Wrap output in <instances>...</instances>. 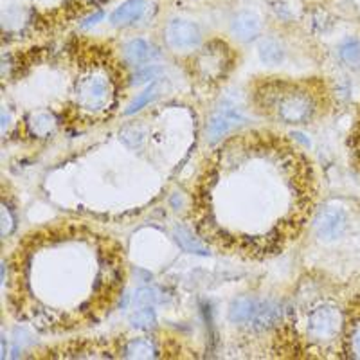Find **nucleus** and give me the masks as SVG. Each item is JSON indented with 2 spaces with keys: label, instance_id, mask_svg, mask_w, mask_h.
I'll return each mask as SVG.
<instances>
[{
  "label": "nucleus",
  "instance_id": "f257e3e1",
  "mask_svg": "<svg viewBox=\"0 0 360 360\" xmlns=\"http://www.w3.org/2000/svg\"><path fill=\"white\" fill-rule=\"evenodd\" d=\"M315 197L311 162L290 139L245 131L205 159L193 189L191 225L211 249L263 262L297 240Z\"/></svg>",
  "mask_w": 360,
  "mask_h": 360
},
{
  "label": "nucleus",
  "instance_id": "f03ea898",
  "mask_svg": "<svg viewBox=\"0 0 360 360\" xmlns=\"http://www.w3.org/2000/svg\"><path fill=\"white\" fill-rule=\"evenodd\" d=\"M13 315L40 333L94 326L117 304L124 256L115 240L63 224L24 236L4 265Z\"/></svg>",
  "mask_w": 360,
  "mask_h": 360
},
{
  "label": "nucleus",
  "instance_id": "7ed1b4c3",
  "mask_svg": "<svg viewBox=\"0 0 360 360\" xmlns=\"http://www.w3.org/2000/svg\"><path fill=\"white\" fill-rule=\"evenodd\" d=\"M70 115L82 124L107 121L119 107L124 89L123 65L103 45H85L74 54Z\"/></svg>",
  "mask_w": 360,
  "mask_h": 360
},
{
  "label": "nucleus",
  "instance_id": "20e7f679",
  "mask_svg": "<svg viewBox=\"0 0 360 360\" xmlns=\"http://www.w3.org/2000/svg\"><path fill=\"white\" fill-rule=\"evenodd\" d=\"M330 94L321 79L266 78L252 90L254 108L265 117L292 127L311 124L326 112Z\"/></svg>",
  "mask_w": 360,
  "mask_h": 360
},
{
  "label": "nucleus",
  "instance_id": "39448f33",
  "mask_svg": "<svg viewBox=\"0 0 360 360\" xmlns=\"http://www.w3.org/2000/svg\"><path fill=\"white\" fill-rule=\"evenodd\" d=\"M346 307L340 308L335 301L328 297H317L304 310L297 311L295 324H288L294 346H297L303 356H323V359H340Z\"/></svg>",
  "mask_w": 360,
  "mask_h": 360
},
{
  "label": "nucleus",
  "instance_id": "423d86ee",
  "mask_svg": "<svg viewBox=\"0 0 360 360\" xmlns=\"http://www.w3.org/2000/svg\"><path fill=\"white\" fill-rule=\"evenodd\" d=\"M193 69L204 82H220L225 74L233 69L231 49L224 41H211L205 45L204 51L197 54Z\"/></svg>",
  "mask_w": 360,
  "mask_h": 360
},
{
  "label": "nucleus",
  "instance_id": "0eeeda50",
  "mask_svg": "<svg viewBox=\"0 0 360 360\" xmlns=\"http://www.w3.org/2000/svg\"><path fill=\"white\" fill-rule=\"evenodd\" d=\"M164 40L172 49L189 51L202 44V31L195 22L186 18H172L164 27Z\"/></svg>",
  "mask_w": 360,
  "mask_h": 360
},
{
  "label": "nucleus",
  "instance_id": "6e6552de",
  "mask_svg": "<svg viewBox=\"0 0 360 360\" xmlns=\"http://www.w3.org/2000/svg\"><path fill=\"white\" fill-rule=\"evenodd\" d=\"M245 115L231 103H221L220 107L211 114L207 124H205V135L209 143H218L225 135L243 124Z\"/></svg>",
  "mask_w": 360,
  "mask_h": 360
},
{
  "label": "nucleus",
  "instance_id": "1a4fd4ad",
  "mask_svg": "<svg viewBox=\"0 0 360 360\" xmlns=\"http://www.w3.org/2000/svg\"><path fill=\"white\" fill-rule=\"evenodd\" d=\"M340 359L360 360V295L346 304V323H344Z\"/></svg>",
  "mask_w": 360,
  "mask_h": 360
},
{
  "label": "nucleus",
  "instance_id": "9d476101",
  "mask_svg": "<svg viewBox=\"0 0 360 360\" xmlns=\"http://www.w3.org/2000/svg\"><path fill=\"white\" fill-rule=\"evenodd\" d=\"M348 227V217L344 209L330 205V207L321 209L315 220V233L323 240H339Z\"/></svg>",
  "mask_w": 360,
  "mask_h": 360
},
{
  "label": "nucleus",
  "instance_id": "9b49d317",
  "mask_svg": "<svg viewBox=\"0 0 360 360\" xmlns=\"http://www.w3.org/2000/svg\"><path fill=\"white\" fill-rule=\"evenodd\" d=\"M283 315H285V310H283V307L278 301L265 299V301H259L258 310L254 314L249 326L256 333L269 332V330H274L279 324H283Z\"/></svg>",
  "mask_w": 360,
  "mask_h": 360
},
{
  "label": "nucleus",
  "instance_id": "f8f14e48",
  "mask_svg": "<svg viewBox=\"0 0 360 360\" xmlns=\"http://www.w3.org/2000/svg\"><path fill=\"white\" fill-rule=\"evenodd\" d=\"M231 31L242 41H252L262 33V18L252 11L238 13L231 22Z\"/></svg>",
  "mask_w": 360,
  "mask_h": 360
},
{
  "label": "nucleus",
  "instance_id": "ddd939ff",
  "mask_svg": "<svg viewBox=\"0 0 360 360\" xmlns=\"http://www.w3.org/2000/svg\"><path fill=\"white\" fill-rule=\"evenodd\" d=\"M160 353H162V348L157 344L155 339L135 337L121 348L119 356H123V359H157V356H162Z\"/></svg>",
  "mask_w": 360,
  "mask_h": 360
},
{
  "label": "nucleus",
  "instance_id": "4468645a",
  "mask_svg": "<svg viewBox=\"0 0 360 360\" xmlns=\"http://www.w3.org/2000/svg\"><path fill=\"white\" fill-rule=\"evenodd\" d=\"M157 49L148 40H143V38H137V40L128 41L123 47V56L124 62L128 65L135 67H143L144 63L152 62L153 58L157 56Z\"/></svg>",
  "mask_w": 360,
  "mask_h": 360
},
{
  "label": "nucleus",
  "instance_id": "2eb2a0df",
  "mask_svg": "<svg viewBox=\"0 0 360 360\" xmlns=\"http://www.w3.org/2000/svg\"><path fill=\"white\" fill-rule=\"evenodd\" d=\"M58 128V115L53 110L33 112L27 119V131L31 137H49Z\"/></svg>",
  "mask_w": 360,
  "mask_h": 360
},
{
  "label": "nucleus",
  "instance_id": "dca6fc26",
  "mask_svg": "<svg viewBox=\"0 0 360 360\" xmlns=\"http://www.w3.org/2000/svg\"><path fill=\"white\" fill-rule=\"evenodd\" d=\"M259 299L254 297H238L234 299L229 307V321L233 324H238V326H249L250 321H252L254 314L258 310Z\"/></svg>",
  "mask_w": 360,
  "mask_h": 360
},
{
  "label": "nucleus",
  "instance_id": "f3484780",
  "mask_svg": "<svg viewBox=\"0 0 360 360\" xmlns=\"http://www.w3.org/2000/svg\"><path fill=\"white\" fill-rule=\"evenodd\" d=\"M146 11V0H127L110 15V22L114 25H130L139 20Z\"/></svg>",
  "mask_w": 360,
  "mask_h": 360
},
{
  "label": "nucleus",
  "instance_id": "a211bd4d",
  "mask_svg": "<svg viewBox=\"0 0 360 360\" xmlns=\"http://www.w3.org/2000/svg\"><path fill=\"white\" fill-rule=\"evenodd\" d=\"M173 236H175V242L179 243L182 249L188 250V252L205 254V256H207L209 249H211V247L198 236L197 231L189 229L186 225H176L175 229H173Z\"/></svg>",
  "mask_w": 360,
  "mask_h": 360
},
{
  "label": "nucleus",
  "instance_id": "6ab92c4d",
  "mask_svg": "<svg viewBox=\"0 0 360 360\" xmlns=\"http://www.w3.org/2000/svg\"><path fill=\"white\" fill-rule=\"evenodd\" d=\"M259 58L266 65H279L283 62V58H285V49L274 38H265L259 44Z\"/></svg>",
  "mask_w": 360,
  "mask_h": 360
},
{
  "label": "nucleus",
  "instance_id": "aec40b11",
  "mask_svg": "<svg viewBox=\"0 0 360 360\" xmlns=\"http://www.w3.org/2000/svg\"><path fill=\"white\" fill-rule=\"evenodd\" d=\"M130 324L135 330H143V332H152L157 326V315L155 310L150 307H143L139 310H135L130 315Z\"/></svg>",
  "mask_w": 360,
  "mask_h": 360
},
{
  "label": "nucleus",
  "instance_id": "412c9836",
  "mask_svg": "<svg viewBox=\"0 0 360 360\" xmlns=\"http://www.w3.org/2000/svg\"><path fill=\"white\" fill-rule=\"evenodd\" d=\"M339 56L346 65L360 67V40L349 38L339 45Z\"/></svg>",
  "mask_w": 360,
  "mask_h": 360
},
{
  "label": "nucleus",
  "instance_id": "4be33fe9",
  "mask_svg": "<svg viewBox=\"0 0 360 360\" xmlns=\"http://www.w3.org/2000/svg\"><path fill=\"white\" fill-rule=\"evenodd\" d=\"M155 96H157V86L155 85H150L146 90H144V92H141V94L137 96V98H135L134 101L130 103V105H128V108H127V110H124V114H127V115L137 114V112H139L141 108L148 107V105H150V103L153 101V98H155Z\"/></svg>",
  "mask_w": 360,
  "mask_h": 360
},
{
  "label": "nucleus",
  "instance_id": "5701e85b",
  "mask_svg": "<svg viewBox=\"0 0 360 360\" xmlns=\"http://www.w3.org/2000/svg\"><path fill=\"white\" fill-rule=\"evenodd\" d=\"M121 141H123L128 148H139L144 141V128L137 127V124H131V127L124 128V130L121 131Z\"/></svg>",
  "mask_w": 360,
  "mask_h": 360
},
{
  "label": "nucleus",
  "instance_id": "b1692460",
  "mask_svg": "<svg viewBox=\"0 0 360 360\" xmlns=\"http://www.w3.org/2000/svg\"><path fill=\"white\" fill-rule=\"evenodd\" d=\"M11 229H15V213L11 214L8 200H4V204H2V236L8 238Z\"/></svg>",
  "mask_w": 360,
  "mask_h": 360
},
{
  "label": "nucleus",
  "instance_id": "393cba45",
  "mask_svg": "<svg viewBox=\"0 0 360 360\" xmlns=\"http://www.w3.org/2000/svg\"><path fill=\"white\" fill-rule=\"evenodd\" d=\"M157 294H159V292L153 290V288H141V290L137 292V295H135V303L141 304V307L152 303H160V297Z\"/></svg>",
  "mask_w": 360,
  "mask_h": 360
},
{
  "label": "nucleus",
  "instance_id": "a878e982",
  "mask_svg": "<svg viewBox=\"0 0 360 360\" xmlns=\"http://www.w3.org/2000/svg\"><path fill=\"white\" fill-rule=\"evenodd\" d=\"M160 70L157 69V67L153 65H144L143 70H139V72L134 74V85H139V83H144V82H152V79H155L157 76H159Z\"/></svg>",
  "mask_w": 360,
  "mask_h": 360
},
{
  "label": "nucleus",
  "instance_id": "bb28decb",
  "mask_svg": "<svg viewBox=\"0 0 360 360\" xmlns=\"http://www.w3.org/2000/svg\"><path fill=\"white\" fill-rule=\"evenodd\" d=\"M101 18H103V13H96L94 17H90L89 20L85 22V27H90V25H94L96 22H98V20H101Z\"/></svg>",
  "mask_w": 360,
  "mask_h": 360
}]
</instances>
